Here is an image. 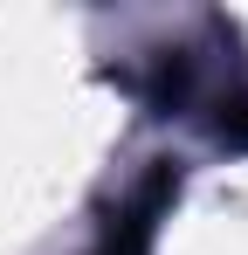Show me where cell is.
I'll return each instance as SVG.
<instances>
[{"instance_id": "obj_1", "label": "cell", "mask_w": 248, "mask_h": 255, "mask_svg": "<svg viewBox=\"0 0 248 255\" xmlns=\"http://www.w3.org/2000/svg\"><path fill=\"white\" fill-rule=\"evenodd\" d=\"M145 235H152V221L145 214H124V228H111L104 255H145Z\"/></svg>"}]
</instances>
